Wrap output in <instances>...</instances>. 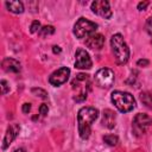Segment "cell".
I'll return each mask as SVG.
<instances>
[{
  "instance_id": "cell-1",
  "label": "cell",
  "mask_w": 152,
  "mask_h": 152,
  "mask_svg": "<svg viewBox=\"0 0 152 152\" xmlns=\"http://www.w3.org/2000/svg\"><path fill=\"white\" fill-rule=\"evenodd\" d=\"M99 110L94 107H82L77 114L78 133L82 139H88L91 131V124L97 119Z\"/></svg>"
},
{
  "instance_id": "cell-2",
  "label": "cell",
  "mask_w": 152,
  "mask_h": 152,
  "mask_svg": "<svg viewBox=\"0 0 152 152\" xmlns=\"http://www.w3.org/2000/svg\"><path fill=\"white\" fill-rule=\"evenodd\" d=\"M90 87H91V83H90V78L88 75L86 74L76 75V77L71 81V88L74 91V96H72L74 101L83 102L87 99L88 93L90 91Z\"/></svg>"
},
{
  "instance_id": "cell-3",
  "label": "cell",
  "mask_w": 152,
  "mask_h": 152,
  "mask_svg": "<svg viewBox=\"0 0 152 152\" xmlns=\"http://www.w3.org/2000/svg\"><path fill=\"white\" fill-rule=\"evenodd\" d=\"M110 46L115 62L120 65L127 63L129 58V49L120 33H116L110 38Z\"/></svg>"
},
{
  "instance_id": "cell-4",
  "label": "cell",
  "mask_w": 152,
  "mask_h": 152,
  "mask_svg": "<svg viewBox=\"0 0 152 152\" xmlns=\"http://www.w3.org/2000/svg\"><path fill=\"white\" fill-rule=\"evenodd\" d=\"M110 100L116 107V109L121 113H127L131 112L135 107V100L132 94L127 91H120L115 90L110 95Z\"/></svg>"
},
{
  "instance_id": "cell-5",
  "label": "cell",
  "mask_w": 152,
  "mask_h": 152,
  "mask_svg": "<svg viewBox=\"0 0 152 152\" xmlns=\"http://www.w3.org/2000/svg\"><path fill=\"white\" fill-rule=\"evenodd\" d=\"M97 28V24L86 19V18H80L75 25H74V34L77 38H88L89 36L94 34Z\"/></svg>"
},
{
  "instance_id": "cell-6",
  "label": "cell",
  "mask_w": 152,
  "mask_h": 152,
  "mask_svg": "<svg viewBox=\"0 0 152 152\" xmlns=\"http://www.w3.org/2000/svg\"><path fill=\"white\" fill-rule=\"evenodd\" d=\"M152 126V118L147 114H142V113H139L134 116L133 119V122H132V128H133V132L135 135H142L145 134L150 127Z\"/></svg>"
},
{
  "instance_id": "cell-7",
  "label": "cell",
  "mask_w": 152,
  "mask_h": 152,
  "mask_svg": "<svg viewBox=\"0 0 152 152\" xmlns=\"http://www.w3.org/2000/svg\"><path fill=\"white\" fill-rule=\"evenodd\" d=\"M95 82L99 87L101 88H110L114 83V80H115V75H114V71L109 68H102L100 70L96 71L95 76Z\"/></svg>"
},
{
  "instance_id": "cell-8",
  "label": "cell",
  "mask_w": 152,
  "mask_h": 152,
  "mask_svg": "<svg viewBox=\"0 0 152 152\" xmlns=\"http://www.w3.org/2000/svg\"><path fill=\"white\" fill-rule=\"evenodd\" d=\"M93 13L104 18V19H109L112 17V10L109 7V2L106 0H96L91 2L90 6Z\"/></svg>"
},
{
  "instance_id": "cell-9",
  "label": "cell",
  "mask_w": 152,
  "mask_h": 152,
  "mask_svg": "<svg viewBox=\"0 0 152 152\" xmlns=\"http://www.w3.org/2000/svg\"><path fill=\"white\" fill-rule=\"evenodd\" d=\"M91 64L93 63H91L89 53L82 48L77 49L76 53H75V68H77V69H90Z\"/></svg>"
},
{
  "instance_id": "cell-10",
  "label": "cell",
  "mask_w": 152,
  "mask_h": 152,
  "mask_svg": "<svg viewBox=\"0 0 152 152\" xmlns=\"http://www.w3.org/2000/svg\"><path fill=\"white\" fill-rule=\"evenodd\" d=\"M69 75H70V69L66 68V66H63V68H59L58 70L53 71L50 77H49V82L55 86V87H58L63 83H65L69 78Z\"/></svg>"
},
{
  "instance_id": "cell-11",
  "label": "cell",
  "mask_w": 152,
  "mask_h": 152,
  "mask_svg": "<svg viewBox=\"0 0 152 152\" xmlns=\"http://www.w3.org/2000/svg\"><path fill=\"white\" fill-rule=\"evenodd\" d=\"M104 44V37L101 33H94L86 39V45L91 50H100Z\"/></svg>"
},
{
  "instance_id": "cell-12",
  "label": "cell",
  "mask_w": 152,
  "mask_h": 152,
  "mask_svg": "<svg viewBox=\"0 0 152 152\" xmlns=\"http://www.w3.org/2000/svg\"><path fill=\"white\" fill-rule=\"evenodd\" d=\"M18 132H19V126H18L17 124L8 126V128H7L6 133H5L4 140H2V150H6V148L11 145V142H12V141L14 140V138L17 137Z\"/></svg>"
},
{
  "instance_id": "cell-13",
  "label": "cell",
  "mask_w": 152,
  "mask_h": 152,
  "mask_svg": "<svg viewBox=\"0 0 152 152\" xmlns=\"http://www.w3.org/2000/svg\"><path fill=\"white\" fill-rule=\"evenodd\" d=\"M115 120H116V116H115V113L110 109H104L103 110V114H102V125L108 128V129H112L115 127Z\"/></svg>"
},
{
  "instance_id": "cell-14",
  "label": "cell",
  "mask_w": 152,
  "mask_h": 152,
  "mask_svg": "<svg viewBox=\"0 0 152 152\" xmlns=\"http://www.w3.org/2000/svg\"><path fill=\"white\" fill-rule=\"evenodd\" d=\"M1 65L6 72H19L21 69L20 63L13 58H5L1 63Z\"/></svg>"
},
{
  "instance_id": "cell-15",
  "label": "cell",
  "mask_w": 152,
  "mask_h": 152,
  "mask_svg": "<svg viewBox=\"0 0 152 152\" xmlns=\"http://www.w3.org/2000/svg\"><path fill=\"white\" fill-rule=\"evenodd\" d=\"M5 5L8 8V11L12 12V13L20 14V13L24 12V5H23L21 1H17V0H14V1H6Z\"/></svg>"
},
{
  "instance_id": "cell-16",
  "label": "cell",
  "mask_w": 152,
  "mask_h": 152,
  "mask_svg": "<svg viewBox=\"0 0 152 152\" xmlns=\"http://www.w3.org/2000/svg\"><path fill=\"white\" fill-rule=\"evenodd\" d=\"M140 101L147 107V108H152V94L148 91H142L140 94Z\"/></svg>"
},
{
  "instance_id": "cell-17",
  "label": "cell",
  "mask_w": 152,
  "mask_h": 152,
  "mask_svg": "<svg viewBox=\"0 0 152 152\" xmlns=\"http://www.w3.org/2000/svg\"><path fill=\"white\" fill-rule=\"evenodd\" d=\"M103 141L110 146H115L118 142H119V139L116 135H113V134H108V135H104L103 137Z\"/></svg>"
},
{
  "instance_id": "cell-18",
  "label": "cell",
  "mask_w": 152,
  "mask_h": 152,
  "mask_svg": "<svg viewBox=\"0 0 152 152\" xmlns=\"http://www.w3.org/2000/svg\"><path fill=\"white\" fill-rule=\"evenodd\" d=\"M53 32H55V27L51 26V25H46V26H43V27L40 28L39 34H40L42 37H46V36L52 34Z\"/></svg>"
},
{
  "instance_id": "cell-19",
  "label": "cell",
  "mask_w": 152,
  "mask_h": 152,
  "mask_svg": "<svg viewBox=\"0 0 152 152\" xmlns=\"http://www.w3.org/2000/svg\"><path fill=\"white\" fill-rule=\"evenodd\" d=\"M40 23L38 21V20H34V21H32V24H31V26H30V31L32 32V33H36V32H39L40 31Z\"/></svg>"
},
{
  "instance_id": "cell-20",
  "label": "cell",
  "mask_w": 152,
  "mask_h": 152,
  "mask_svg": "<svg viewBox=\"0 0 152 152\" xmlns=\"http://www.w3.org/2000/svg\"><path fill=\"white\" fill-rule=\"evenodd\" d=\"M31 91H32L33 94H37V96H40V97H43V99H46V97H48L46 91L43 90V89H40V88H33Z\"/></svg>"
},
{
  "instance_id": "cell-21",
  "label": "cell",
  "mask_w": 152,
  "mask_h": 152,
  "mask_svg": "<svg viewBox=\"0 0 152 152\" xmlns=\"http://www.w3.org/2000/svg\"><path fill=\"white\" fill-rule=\"evenodd\" d=\"M0 84H1V94H2V95L7 94V91L10 90V86H8V83H7L5 80H1Z\"/></svg>"
},
{
  "instance_id": "cell-22",
  "label": "cell",
  "mask_w": 152,
  "mask_h": 152,
  "mask_svg": "<svg viewBox=\"0 0 152 152\" xmlns=\"http://www.w3.org/2000/svg\"><path fill=\"white\" fill-rule=\"evenodd\" d=\"M146 31H147V33L150 36H152V15L146 21Z\"/></svg>"
},
{
  "instance_id": "cell-23",
  "label": "cell",
  "mask_w": 152,
  "mask_h": 152,
  "mask_svg": "<svg viewBox=\"0 0 152 152\" xmlns=\"http://www.w3.org/2000/svg\"><path fill=\"white\" fill-rule=\"evenodd\" d=\"M48 112H49V107H48V104H45V103L40 104V107H39V113H40L42 115H46Z\"/></svg>"
},
{
  "instance_id": "cell-24",
  "label": "cell",
  "mask_w": 152,
  "mask_h": 152,
  "mask_svg": "<svg viewBox=\"0 0 152 152\" xmlns=\"http://www.w3.org/2000/svg\"><path fill=\"white\" fill-rule=\"evenodd\" d=\"M148 1H141V2H139L138 4V10L139 11H144V10H146V7L148 6Z\"/></svg>"
},
{
  "instance_id": "cell-25",
  "label": "cell",
  "mask_w": 152,
  "mask_h": 152,
  "mask_svg": "<svg viewBox=\"0 0 152 152\" xmlns=\"http://www.w3.org/2000/svg\"><path fill=\"white\" fill-rule=\"evenodd\" d=\"M137 64H138V66H147L150 64V62L147 59H139L137 62Z\"/></svg>"
},
{
  "instance_id": "cell-26",
  "label": "cell",
  "mask_w": 152,
  "mask_h": 152,
  "mask_svg": "<svg viewBox=\"0 0 152 152\" xmlns=\"http://www.w3.org/2000/svg\"><path fill=\"white\" fill-rule=\"evenodd\" d=\"M30 109H31V104L30 103H24L23 104V112L24 113H28Z\"/></svg>"
},
{
  "instance_id": "cell-27",
  "label": "cell",
  "mask_w": 152,
  "mask_h": 152,
  "mask_svg": "<svg viewBox=\"0 0 152 152\" xmlns=\"http://www.w3.org/2000/svg\"><path fill=\"white\" fill-rule=\"evenodd\" d=\"M52 51H53L55 53H59V52H61V48H59V46H53V48H52Z\"/></svg>"
},
{
  "instance_id": "cell-28",
  "label": "cell",
  "mask_w": 152,
  "mask_h": 152,
  "mask_svg": "<svg viewBox=\"0 0 152 152\" xmlns=\"http://www.w3.org/2000/svg\"><path fill=\"white\" fill-rule=\"evenodd\" d=\"M14 152H27L26 150H24V148H18V150H15Z\"/></svg>"
}]
</instances>
